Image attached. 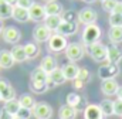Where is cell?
I'll list each match as a JSON object with an SVG mask.
<instances>
[{
  "mask_svg": "<svg viewBox=\"0 0 122 119\" xmlns=\"http://www.w3.org/2000/svg\"><path fill=\"white\" fill-rule=\"evenodd\" d=\"M61 21H62V17L61 16H47L44 19V24L47 29H50L51 31H57V29L60 27Z\"/></svg>",
  "mask_w": 122,
  "mask_h": 119,
  "instance_id": "24",
  "label": "cell"
},
{
  "mask_svg": "<svg viewBox=\"0 0 122 119\" xmlns=\"http://www.w3.org/2000/svg\"><path fill=\"white\" fill-rule=\"evenodd\" d=\"M13 118H14V116H11V115L4 109V108H3V109H0V119H13Z\"/></svg>",
  "mask_w": 122,
  "mask_h": 119,
  "instance_id": "41",
  "label": "cell"
},
{
  "mask_svg": "<svg viewBox=\"0 0 122 119\" xmlns=\"http://www.w3.org/2000/svg\"><path fill=\"white\" fill-rule=\"evenodd\" d=\"M31 81H41V82H47L48 81V74L41 68V67H37L30 75Z\"/></svg>",
  "mask_w": 122,
  "mask_h": 119,
  "instance_id": "31",
  "label": "cell"
},
{
  "mask_svg": "<svg viewBox=\"0 0 122 119\" xmlns=\"http://www.w3.org/2000/svg\"><path fill=\"white\" fill-rule=\"evenodd\" d=\"M77 79H80V81H82L84 84H87V82H90V79H91V72H90L87 68H80V72H78Z\"/></svg>",
  "mask_w": 122,
  "mask_h": 119,
  "instance_id": "36",
  "label": "cell"
},
{
  "mask_svg": "<svg viewBox=\"0 0 122 119\" xmlns=\"http://www.w3.org/2000/svg\"><path fill=\"white\" fill-rule=\"evenodd\" d=\"M114 114L118 115V116H122V99H117L114 101Z\"/></svg>",
  "mask_w": 122,
  "mask_h": 119,
  "instance_id": "39",
  "label": "cell"
},
{
  "mask_svg": "<svg viewBox=\"0 0 122 119\" xmlns=\"http://www.w3.org/2000/svg\"><path fill=\"white\" fill-rule=\"evenodd\" d=\"M99 1H105V0H99Z\"/></svg>",
  "mask_w": 122,
  "mask_h": 119,
  "instance_id": "50",
  "label": "cell"
},
{
  "mask_svg": "<svg viewBox=\"0 0 122 119\" xmlns=\"http://www.w3.org/2000/svg\"><path fill=\"white\" fill-rule=\"evenodd\" d=\"M13 119H20V118H17V116H14V118H13Z\"/></svg>",
  "mask_w": 122,
  "mask_h": 119,
  "instance_id": "48",
  "label": "cell"
},
{
  "mask_svg": "<svg viewBox=\"0 0 122 119\" xmlns=\"http://www.w3.org/2000/svg\"><path fill=\"white\" fill-rule=\"evenodd\" d=\"M62 17V21H70V23H75L78 21V13L74 11V10H67L61 14Z\"/></svg>",
  "mask_w": 122,
  "mask_h": 119,
  "instance_id": "34",
  "label": "cell"
},
{
  "mask_svg": "<svg viewBox=\"0 0 122 119\" xmlns=\"http://www.w3.org/2000/svg\"><path fill=\"white\" fill-rule=\"evenodd\" d=\"M33 116L36 119H51L53 108L47 102H37V105L33 109Z\"/></svg>",
  "mask_w": 122,
  "mask_h": 119,
  "instance_id": "7",
  "label": "cell"
},
{
  "mask_svg": "<svg viewBox=\"0 0 122 119\" xmlns=\"http://www.w3.org/2000/svg\"><path fill=\"white\" fill-rule=\"evenodd\" d=\"M61 69H62V74H64L67 81H74L78 77V72H80V67L75 62H67V64L62 65Z\"/></svg>",
  "mask_w": 122,
  "mask_h": 119,
  "instance_id": "15",
  "label": "cell"
},
{
  "mask_svg": "<svg viewBox=\"0 0 122 119\" xmlns=\"http://www.w3.org/2000/svg\"><path fill=\"white\" fill-rule=\"evenodd\" d=\"M53 31L46 27V24H38L36 26V29L33 30V38L36 43H46L50 40Z\"/></svg>",
  "mask_w": 122,
  "mask_h": 119,
  "instance_id": "9",
  "label": "cell"
},
{
  "mask_svg": "<svg viewBox=\"0 0 122 119\" xmlns=\"http://www.w3.org/2000/svg\"><path fill=\"white\" fill-rule=\"evenodd\" d=\"M1 37H3V40L7 44L16 45L21 40V31L17 29V27H14V26H7V27H4V30H3Z\"/></svg>",
  "mask_w": 122,
  "mask_h": 119,
  "instance_id": "6",
  "label": "cell"
},
{
  "mask_svg": "<svg viewBox=\"0 0 122 119\" xmlns=\"http://www.w3.org/2000/svg\"><path fill=\"white\" fill-rule=\"evenodd\" d=\"M78 31V23H70V21H61L60 27L57 29L56 33H58L64 37H70V35H74L75 33Z\"/></svg>",
  "mask_w": 122,
  "mask_h": 119,
  "instance_id": "16",
  "label": "cell"
},
{
  "mask_svg": "<svg viewBox=\"0 0 122 119\" xmlns=\"http://www.w3.org/2000/svg\"><path fill=\"white\" fill-rule=\"evenodd\" d=\"M119 84L117 82V79H105L101 82V91L104 95L107 96H114V95H118V91H119Z\"/></svg>",
  "mask_w": 122,
  "mask_h": 119,
  "instance_id": "11",
  "label": "cell"
},
{
  "mask_svg": "<svg viewBox=\"0 0 122 119\" xmlns=\"http://www.w3.org/2000/svg\"><path fill=\"white\" fill-rule=\"evenodd\" d=\"M13 14V6H10L6 0H0V20L10 19Z\"/></svg>",
  "mask_w": 122,
  "mask_h": 119,
  "instance_id": "30",
  "label": "cell"
},
{
  "mask_svg": "<svg viewBox=\"0 0 122 119\" xmlns=\"http://www.w3.org/2000/svg\"><path fill=\"white\" fill-rule=\"evenodd\" d=\"M72 85H74V88H75V89H82L84 87H85V84H84L82 81L77 79V78H75V79L72 81Z\"/></svg>",
  "mask_w": 122,
  "mask_h": 119,
  "instance_id": "42",
  "label": "cell"
},
{
  "mask_svg": "<svg viewBox=\"0 0 122 119\" xmlns=\"http://www.w3.org/2000/svg\"><path fill=\"white\" fill-rule=\"evenodd\" d=\"M11 17H13L16 21H19V23H26V21L30 20L29 10L20 7V6H14V7H13V14H11Z\"/></svg>",
  "mask_w": 122,
  "mask_h": 119,
  "instance_id": "20",
  "label": "cell"
},
{
  "mask_svg": "<svg viewBox=\"0 0 122 119\" xmlns=\"http://www.w3.org/2000/svg\"><path fill=\"white\" fill-rule=\"evenodd\" d=\"M29 16H30V20H33V21H44V19L47 17L44 6H41L38 3H34L29 9Z\"/></svg>",
  "mask_w": 122,
  "mask_h": 119,
  "instance_id": "14",
  "label": "cell"
},
{
  "mask_svg": "<svg viewBox=\"0 0 122 119\" xmlns=\"http://www.w3.org/2000/svg\"><path fill=\"white\" fill-rule=\"evenodd\" d=\"M114 14H122V1H118V4L115 6V9L112 10Z\"/></svg>",
  "mask_w": 122,
  "mask_h": 119,
  "instance_id": "43",
  "label": "cell"
},
{
  "mask_svg": "<svg viewBox=\"0 0 122 119\" xmlns=\"http://www.w3.org/2000/svg\"><path fill=\"white\" fill-rule=\"evenodd\" d=\"M29 88L34 92V94H44L47 89L50 88L47 82H41V81H31L29 84Z\"/></svg>",
  "mask_w": 122,
  "mask_h": 119,
  "instance_id": "32",
  "label": "cell"
},
{
  "mask_svg": "<svg viewBox=\"0 0 122 119\" xmlns=\"http://www.w3.org/2000/svg\"><path fill=\"white\" fill-rule=\"evenodd\" d=\"M108 21H109L111 27H122V14H114V13H111Z\"/></svg>",
  "mask_w": 122,
  "mask_h": 119,
  "instance_id": "35",
  "label": "cell"
},
{
  "mask_svg": "<svg viewBox=\"0 0 122 119\" xmlns=\"http://www.w3.org/2000/svg\"><path fill=\"white\" fill-rule=\"evenodd\" d=\"M67 105L75 108L78 112H80V111H84L85 106H87L85 99H84L78 92H70V94L67 95Z\"/></svg>",
  "mask_w": 122,
  "mask_h": 119,
  "instance_id": "10",
  "label": "cell"
},
{
  "mask_svg": "<svg viewBox=\"0 0 122 119\" xmlns=\"http://www.w3.org/2000/svg\"><path fill=\"white\" fill-rule=\"evenodd\" d=\"M87 51L90 53L91 58L95 62H107L108 61V47L101 43H95L92 45H88Z\"/></svg>",
  "mask_w": 122,
  "mask_h": 119,
  "instance_id": "2",
  "label": "cell"
},
{
  "mask_svg": "<svg viewBox=\"0 0 122 119\" xmlns=\"http://www.w3.org/2000/svg\"><path fill=\"white\" fill-rule=\"evenodd\" d=\"M84 119H105V115L102 114L99 105L88 104L84 109Z\"/></svg>",
  "mask_w": 122,
  "mask_h": 119,
  "instance_id": "13",
  "label": "cell"
},
{
  "mask_svg": "<svg viewBox=\"0 0 122 119\" xmlns=\"http://www.w3.org/2000/svg\"><path fill=\"white\" fill-rule=\"evenodd\" d=\"M19 102H20L21 108L30 109V111H33V109H34V106L37 105L36 99L33 98V95H30V94H23V95L19 98Z\"/></svg>",
  "mask_w": 122,
  "mask_h": 119,
  "instance_id": "26",
  "label": "cell"
},
{
  "mask_svg": "<svg viewBox=\"0 0 122 119\" xmlns=\"http://www.w3.org/2000/svg\"><path fill=\"white\" fill-rule=\"evenodd\" d=\"M108 38L112 44H119L122 43V27H111L108 31Z\"/></svg>",
  "mask_w": 122,
  "mask_h": 119,
  "instance_id": "27",
  "label": "cell"
},
{
  "mask_svg": "<svg viewBox=\"0 0 122 119\" xmlns=\"http://www.w3.org/2000/svg\"><path fill=\"white\" fill-rule=\"evenodd\" d=\"M24 51H26L27 60H34L40 54V47L37 43H27L24 44Z\"/></svg>",
  "mask_w": 122,
  "mask_h": 119,
  "instance_id": "28",
  "label": "cell"
},
{
  "mask_svg": "<svg viewBox=\"0 0 122 119\" xmlns=\"http://www.w3.org/2000/svg\"><path fill=\"white\" fill-rule=\"evenodd\" d=\"M44 10H46V14L47 16H61L64 13V9H62V4L57 0H51V1H47L44 4Z\"/></svg>",
  "mask_w": 122,
  "mask_h": 119,
  "instance_id": "17",
  "label": "cell"
},
{
  "mask_svg": "<svg viewBox=\"0 0 122 119\" xmlns=\"http://www.w3.org/2000/svg\"><path fill=\"white\" fill-rule=\"evenodd\" d=\"M101 35H102L101 27L94 23V24H88V26L84 27L81 40H82V43L88 47V45H92V44H95V43H99Z\"/></svg>",
  "mask_w": 122,
  "mask_h": 119,
  "instance_id": "1",
  "label": "cell"
},
{
  "mask_svg": "<svg viewBox=\"0 0 122 119\" xmlns=\"http://www.w3.org/2000/svg\"><path fill=\"white\" fill-rule=\"evenodd\" d=\"M6 1H7V3H9L10 6H13V7H14V6L17 4V0H6Z\"/></svg>",
  "mask_w": 122,
  "mask_h": 119,
  "instance_id": "44",
  "label": "cell"
},
{
  "mask_svg": "<svg viewBox=\"0 0 122 119\" xmlns=\"http://www.w3.org/2000/svg\"><path fill=\"white\" fill-rule=\"evenodd\" d=\"M122 61V48L117 44H112L108 47V62L111 64H119Z\"/></svg>",
  "mask_w": 122,
  "mask_h": 119,
  "instance_id": "19",
  "label": "cell"
},
{
  "mask_svg": "<svg viewBox=\"0 0 122 119\" xmlns=\"http://www.w3.org/2000/svg\"><path fill=\"white\" fill-rule=\"evenodd\" d=\"M118 98H119V99H122V87L119 88V91H118Z\"/></svg>",
  "mask_w": 122,
  "mask_h": 119,
  "instance_id": "46",
  "label": "cell"
},
{
  "mask_svg": "<svg viewBox=\"0 0 122 119\" xmlns=\"http://www.w3.org/2000/svg\"><path fill=\"white\" fill-rule=\"evenodd\" d=\"M14 58L11 55L10 51L7 50H1L0 51V68H4V69H9L14 65Z\"/></svg>",
  "mask_w": 122,
  "mask_h": 119,
  "instance_id": "21",
  "label": "cell"
},
{
  "mask_svg": "<svg viewBox=\"0 0 122 119\" xmlns=\"http://www.w3.org/2000/svg\"><path fill=\"white\" fill-rule=\"evenodd\" d=\"M40 67L50 75L56 68H57V61L56 58L53 57V55H46L44 58L41 60V64H40Z\"/></svg>",
  "mask_w": 122,
  "mask_h": 119,
  "instance_id": "23",
  "label": "cell"
},
{
  "mask_svg": "<svg viewBox=\"0 0 122 119\" xmlns=\"http://www.w3.org/2000/svg\"><path fill=\"white\" fill-rule=\"evenodd\" d=\"M11 55H13V58L16 62H23V61H26L27 60V55H26V51H24V45H19V44H16L13 48H11Z\"/></svg>",
  "mask_w": 122,
  "mask_h": 119,
  "instance_id": "25",
  "label": "cell"
},
{
  "mask_svg": "<svg viewBox=\"0 0 122 119\" xmlns=\"http://www.w3.org/2000/svg\"><path fill=\"white\" fill-rule=\"evenodd\" d=\"M17 118L20 119H30L33 116V111L30 109H26V108H20V111L17 112V115H16Z\"/></svg>",
  "mask_w": 122,
  "mask_h": 119,
  "instance_id": "38",
  "label": "cell"
},
{
  "mask_svg": "<svg viewBox=\"0 0 122 119\" xmlns=\"http://www.w3.org/2000/svg\"><path fill=\"white\" fill-rule=\"evenodd\" d=\"M65 81H67V79H65V77H64V74H62V69H61V68H56V69L48 75L47 84H48V87L51 88V87H54V85H62Z\"/></svg>",
  "mask_w": 122,
  "mask_h": 119,
  "instance_id": "18",
  "label": "cell"
},
{
  "mask_svg": "<svg viewBox=\"0 0 122 119\" xmlns=\"http://www.w3.org/2000/svg\"><path fill=\"white\" fill-rule=\"evenodd\" d=\"M3 30H4V26H3V20H0V34L3 33Z\"/></svg>",
  "mask_w": 122,
  "mask_h": 119,
  "instance_id": "45",
  "label": "cell"
},
{
  "mask_svg": "<svg viewBox=\"0 0 122 119\" xmlns=\"http://www.w3.org/2000/svg\"><path fill=\"white\" fill-rule=\"evenodd\" d=\"M99 108H101L102 114L105 115V118L115 115V114H114V101H111V99H104V101L99 104Z\"/></svg>",
  "mask_w": 122,
  "mask_h": 119,
  "instance_id": "33",
  "label": "cell"
},
{
  "mask_svg": "<svg viewBox=\"0 0 122 119\" xmlns=\"http://www.w3.org/2000/svg\"><path fill=\"white\" fill-rule=\"evenodd\" d=\"M11 116H16L17 115V112L20 111V108H21V105H20V102H19V99H11V101H7V102H4V106H3Z\"/></svg>",
  "mask_w": 122,
  "mask_h": 119,
  "instance_id": "29",
  "label": "cell"
},
{
  "mask_svg": "<svg viewBox=\"0 0 122 119\" xmlns=\"http://www.w3.org/2000/svg\"><path fill=\"white\" fill-rule=\"evenodd\" d=\"M119 65L117 64H111V62H105L104 65H101L98 68V77L105 81V79H115V77L119 74Z\"/></svg>",
  "mask_w": 122,
  "mask_h": 119,
  "instance_id": "5",
  "label": "cell"
},
{
  "mask_svg": "<svg viewBox=\"0 0 122 119\" xmlns=\"http://www.w3.org/2000/svg\"><path fill=\"white\" fill-rule=\"evenodd\" d=\"M47 43H48V50L51 53H62V51H65V48L68 45L67 38L58 33H53Z\"/></svg>",
  "mask_w": 122,
  "mask_h": 119,
  "instance_id": "4",
  "label": "cell"
},
{
  "mask_svg": "<svg viewBox=\"0 0 122 119\" xmlns=\"http://www.w3.org/2000/svg\"><path fill=\"white\" fill-rule=\"evenodd\" d=\"M78 115V111L70 105H62L58 111V118L60 119H75Z\"/></svg>",
  "mask_w": 122,
  "mask_h": 119,
  "instance_id": "22",
  "label": "cell"
},
{
  "mask_svg": "<svg viewBox=\"0 0 122 119\" xmlns=\"http://www.w3.org/2000/svg\"><path fill=\"white\" fill-rule=\"evenodd\" d=\"M117 4H118V0H105V1H102V9L105 11L112 13V10L115 9Z\"/></svg>",
  "mask_w": 122,
  "mask_h": 119,
  "instance_id": "37",
  "label": "cell"
},
{
  "mask_svg": "<svg viewBox=\"0 0 122 119\" xmlns=\"http://www.w3.org/2000/svg\"><path fill=\"white\" fill-rule=\"evenodd\" d=\"M97 19H98V14L91 7H84L78 11V21L81 24H85V26L94 24L97 21Z\"/></svg>",
  "mask_w": 122,
  "mask_h": 119,
  "instance_id": "8",
  "label": "cell"
},
{
  "mask_svg": "<svg viewBox=\"0 0 122 119\" xmlns=\"http://www.w3.org/2000/svg\"><path fill=\"white\" fill-rule=\"evenodd\" d=\"M34 4V1L33 0H17V4L16 6H20V7H23V9H30L31 6Z\"/></svg>",
  "mask_w": 122,
  "mask_h": 119,
  "instance_id": "40",
  "label": "cell"
},
{
  "mask_svg": "<svg viewBox=\"0 0 122 119\" xmlns=\"http://www.w3.org/2000/svg\"><path fill=\"white\" fill-rule=\"evenodd\" d=\"M46 1H51V0H46Z\"/></svg>",
  "mask_w": 122,
  "mask_h": 119,
  "instance_id": "51",
  "label": "cell"
},
{
  "mask_svg": "<svg viewBox=\"0 0 122 119\" xmlns=\"http://www.w3.org/2000/svg\"><path fill=\"white\" fill-rule=\"evenodd\" d=\"M0 95H1V101H4V102L11 101V99H16L14 88L6 79H0Z\"/></svg>",
  "mask_w": 122,
  "mask_h": 119,
  "instance_id": "12",
  "label": "cell"
},
{
  "mask_svg": "<svg viewBox=\"0 0 122 119\" xmlns=\"http://www.w3.org/2000/svg\"><path fill=\"white\" fill-rule=\"evenodd\" d=\"M64 53H65V57L70 62H77V61L82 60L85 50H84L82 44H80V43H70Z\"/></svg>",
  "mask_w": 122,
  "mask_h": 119,
  "instance_id": "3",
  "label": "cell"
},
{
  "mask_svg": "<svg viewBox=\"0 0 122 119\" xmlns=\"http://www.w3.org/2000/svg\"><path fill=\"white\" fill-rule=\"evenodd\" d=\"M82 1H85V3H88V4H91V3L95 1V0H82Z\"/></svg>",
  "mask_w": 122,
  "mask_h": 119,
  "instance_id": "47",
  "label": "cell"
},
{
  "mask_svg": "<svg viewBox=\"0 0 122 119\" xmlns=\"http://www.w3.org/2000/svg\"><path fill=\"white\" fill-rule=\"evenodd\" d=\"M0 101H1V95H0Z\"/></svg>",
  "mask_w": 122,
  "mask_h": 119,
  "instance_id": "49",
  "label": "cell"
}]
</instances>
